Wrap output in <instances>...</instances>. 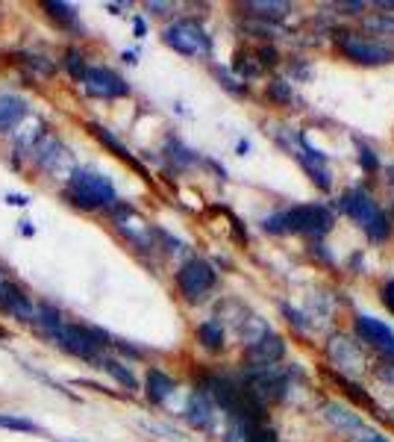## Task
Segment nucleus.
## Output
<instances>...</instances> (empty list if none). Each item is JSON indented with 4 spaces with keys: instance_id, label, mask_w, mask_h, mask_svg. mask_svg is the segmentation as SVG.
<instances>
[{
    "instance_id": "obj_19",
    "label": "nucleus",
    "mask_w": 394,
    "mask_h": 442,
    "mask_svg": "<svg viewBox=\"0 0 394 442\" xmlns=\"http://www.w3.org/2000/svg\"><path fill=\"white\" fill-rule=\"evenodd\" d=\"M91 133H94L97 139H101V142H103V145L109 147V151H112L115 156H121L124 162H129V166H133V168H139V171H141V162H139V159H136L133 154H129V151H127V147H124V145H121L118 139H115V136L109 133V130H106V127H101V124H91Z\"/></svg>"
},
{
    "instance_id": "obj_9",
    "label": "nucleus",
    "mask_w": 394,
    "mask_h": 442,
    "mask_svg": "<svg viewBox=\"0 0 394 442\" xmlns=\"http://www.w3.org/2000/svg\"><path fill=\"white\" fill-rule=\"evenodd\" d=\"M36 159L44 171L51 174H65L71 177V154L65 151V145L56 139V136H42L39 145H36Z\"/></svg>"
},
{
    "instance_id": "obj_14",
    "label": "nucleus",
    "mask_w": 394,
    "mask_h": 442,
    "mask_svg": "<svg viewBox=\"0 0 394 442\" xmlns=\"http://www.w3.org/2000/svg\"><path fill=\"white\" fill-rule=\"evenodd\" d=\"M298 159L321 189H330V168H326V159L321 151H315V147L306 142V136H298Z\"/></svg>"
},
{
    "instance_id": "obj_26",
    "label": "nucleus",
    "mask_w": 394,
    "mask_h": 442,
    "mask_svg": "<svg viewBox=\"0 0 394 442\" xmlns=\"http://www.w3.org/2000/svg\"><path fill=\"white\" fill-rule=\"evenodd\" d=\"M44 9L51 12L53 18H59V21H68V24H74V21H77V9H74L71 4H59V0H47Z\"/></svg>"
},
{
    "instance_id": "obj_33",
    "label": "nucleus",
    "mask_w": 394,
    "mask_h": 442,
    "mask_svg": "<svg viewBox=\"0 0 394 442\" xmlns=\"http://www.w3.org/2000/svg\"><path fill=\"white\" fill-rule=\"evenodd\" d=\"M265 233H286V224H283V216H271V219H265Z\"/></svg>"
},
{
    "instance_id": "obj_32",
    "label": "nucleus",
    "mask_w": 394,
    "mask_h": 442,
    "mask_svg": "<svg viewBox=\"0 0 394 442\" xmlns=\"http://www.w3.org/2000/svg\"><path fill=\"white\" fill-rule=\"evenodd\" d=\"M280 62V54H277V47H262L259 51V65L265 68V65H277Z\"/></svg>"
},
{
    "instance_id": "obj_13",
    "label": "nucleus",
    "mask_w": 394,
    "mask_h": 442,
    "mask_svg": "<svg viewBox=\"0 0 394 442\" xmlns=\"http://www.w3.org/2000/svg\"><path fill=\"white\" fill-rule=\"evenodd\" d=\"M0 309H4L6 316L18 319V321L36 319V307L30 304V298L15 283H0Z\"/></svg>"
},
{
    "instance_id": "obj_22",
    "label": "nucleus",
    "mask_w": 394,
    "mask_h": 442,
    "mask_svg": "<svg viewBox=\"0 0 394 442\" xmlns=\"http://www.w3.org/2000/svg\"><path fill=\"white\" fill-rule=\"evenodd\" d=\"M233 68H236V74H239L241 80H256V77L262 74L259 59L253 62V56H250V54H244V51L236 54V65H233Z\"/></svg>"
},
{
    "instance_id": "obj_40",
    "label": "nucleus",
    "mask_w": 394,
    "mask_h": 442,
    "mask_svg": "<svg viewBox=\"0 0 394 442\" xmlns=\"http://www.w3.org/2000/svg\"><path fill=\"white\" fill-rule=\"evenodd\" d=\"M136 36H144V21L136 18Z\"/></svg>"
},
{
    "instance_id": "obj_17",
    "label": "nucleus",
    "mask_w": 394,
    "mask_h": 442,
    "mask_svg": "<svg viewBox=\"0 0 394 442\" xmlns=\"http://www.w3.org/2000/svg\"><path fill=\"white\" fill-rule=\"evenodd\" d=\"M27 101L18 94H0V130L15 127L21 118H27Z\"/></svg>"
},
{
    "instance_id": "obj_41",
    "label": "nucleus",
    "mask_w": 394,
    "mask_h": 442,
    "mask_svg": "<svg viewBox=\"0 0 394 442\" xmlns=\"http://www.w3.org/2000/svg\"><path fill=\"white\" fill-rule=\"evenodd\" d=\"M388 174H391V180H394V166H391V171H388Z\"/></svg>"
},
{
    "instance_id": "obj_34",
    "label": "nucleus",
    "mask_w": 394,
    "mask_h": 442,
    "mask_svg": "<svg viewBox=\"0 0 394 442\" xmlns=\"http://www.w3.org/2000/svg\"><path fill=\"white\" fill-rule=\"evenodd\" d=\"M250 442H277V436H274V431H268V428H256L253 436H250Z\"/></svg>"
},
{
    "instance_id": "obj_30",
    "label": "nucleus",
    "mask_w": 394,
    "mask_h": 442,
    "mask_svg": "<svg viewBox=\"0 0 394 442\" xmlns=\"http://www.w3.org/2000/svg\"><path fill=\"white\" fill-rule=\"evenodd\" d=\"M248 30H253V32H259L262 39H274V36H280V27H274V24H268V21H253V24H248Z\"/></svg>"
},
{
    "instance_id": "obj_12",
    "label": "nucleus",
    "mask_w": 394,
    "mask_h": 442,
    "mask_svg": "<svg viewBox=\"0 0 394 442\" xmlns=\"http://www.w3.org/2000/svg\"><path fill=\"white\" fill-rule=\"evenodd\" d=\"M283 354H286L283 336L268 333L248 348V369H271L274 363H280Z\"/></svg>"
},
{
    "instance_id": "obj_39",
    "label": "nucleus",
    "mask_w": 394,
    "mask_h": 442,
    "mask_svg": "<svg viewBox=\"0 0 394 442\" xmlns=\"http://www.w3.org/2000/svg\"><path fill=\"white\" fill-rule=\"evenodd\" d=\"M147 9H153L156 15H162V12H168V9H171V4H147Z\"/></svg>"
},
{
    "instance_id": "obj_16",
    "label": "nucleus",
    "mask_w": 394,
    "mask_h": 442,
    "mask_svg": "<svg viewBox=\"0 0 394 442\" xmlns=\"http://www.w3.org/2000/svg\"><path fill=\"white\" fill-rule=\"evenodd\" d=\"M324 416L330 424H336L338 431H365V422L359 413H353L350 407H344L338 401H326L324 404Z\"/></svg>"
},
{
    "instance_id": "obj_24",
    "label": "nucleus",
    "mask_w": 394,
    "mask_h": 442,
    "mask_svg": "<svg viewBox=\"0 0 394 442\" xmlns=\"http://www.w3.org/2000/svg\"><path fill=\"white\" fill-rule=\"evenodd\" d=\"M103 369H106L121 386H127V389H136V386H139V381L133 378V372H127L121 363H115V360H103Z\"/></svg>"
},
{
    "instance_id": "obj_25",
    "label": "nucleus",
    "mask_w": 394,
    "mask_h": 442,
    "mask_svg": "<svg viewBox=\"0 0 394 442\" xmlns=\"http://www.w3.org/2000/svg\"><path fill=\"white\" fill-rule=\"evenodd\" d=\"M268 97H271V101H277V104H291V97H294L291 83H286V80H271V83H268Z\"/></svg>"
},
{
    "instance_id": "obj_10",
    "label": "nucleus",
    "mask_w": 394,
    "mask_h": 442,
    "mask_svg": "<svg viewBox=\"0 0 394 442\" xmlns=\"http://www.w3.org/2000/svg\"><path fill=\"white\" fill-rule=\"evenodd\" d=\"M83 86L91 97H124L129 94V86L124 83V77H118L115 71L109 68H89L86 71V80H83Z\"/></svg>"
},
{
    "instance_id": "obj_27",
    "label": "nucleus",
    "mask_w": 394,
    "mask_h": 442,
    "mask_svg": "<svg viewBox=\"0 0 394 442\" xmlns=\"http://www.w3.org/2000/svg\"><path fill=\"white\" fill-rule=\"evenodd\" d=\"M0 428L24 431V434H42L39 424H32V422H27V419H15V416H0Z\"/></svg>"
},
{
    "instance_id": "obj_6",
    "label": "nucleus",
    "mask_w": 394,
    "mask_h": 442,
    "mask_svg": "<svg viewBox=\"0 0 394 442\" xmlns=\"http://www.w3.org/2000/svg\"><path fill=\"white\" fill-rule=\"evenodd\" d=\"M165 44L171 51L183 56H209L212 54V39L206 36V30L197 21H177L165 30Z\"/></svg>"
},
{
    "instance_id": "obj_4",
    "label": "nucleus",
    "mask_w": 394,
    "mask_h": 442,
    "mask_svg": "<svg viewBox=\"0 0 394 442\" xmlns=\"http://www.w3.org/2000/svg\"><path fill=\"white\" fill-rule=\"evenodd\" d=\"M286 233H303V236H326L333 231V212L324 204H303L283 212Z\"/></svg>"
},
{
    "instance_id": "obj_8",
    "label": "nucleus",
    "mask_w": 394,
    "mask_h": 442,
    "mask_svg": "<svg viewBox=\"0 0 394 442\" xmlns=\"http://www.w3.org/2000/svg\"><path fill=\"white\" fill-rule=\"evenodd\" d=\"M326 357H330V363L338 369V378L359 374L365 369V357H362L359 342H353L350 336H344V333H336L330 339V345H326Z\"/></svg>"
},
{
    "instance_id": "obj_37",
    "label": "nucleus",
    "mask_w": 394,
    "mask_h": 442,
    "mask_svg": "<svg viewBox=\"0 0 394 442\" xmlns=\"http://www.w3.org/2000/svg\"><path fill=\"white\" fill-rule=\"evenodd\" d=\"M338 9H344L348 15H353V12H362V9H365V4H338Z\"/></svg>"
},
{
    "instance_id": "obj_23",
    "label": "nucleus",
    "mask_w": 394,
    "mask_h": 442,
    "mask_svg": "<svg viewBox=\"0 0 394 442\" xmlns=\"http://www.w3.org/2000/svg\"><path fill=\"white\" fill-rule=\"evenodd\" d=\"M65 68H68V74H71L74 80H80V83H83V80H86V71H89V65H86L83 54L71 47V51H65Z\"/></svg>"
},
{
    "instance_id": "obj_2",
    "label": "nucleus",
    "mask_w": 394,
    "mask_h": 442,
    "mask_svg": "<svg viewBox=\"0 0 394 442\" xmlns=\"http://www.w3.org/2000/svg\"><path fill=\"white\" fill-rule=\"evenodd\" d=\"M68 198L83 209H106L115 204V186L109 177L80 168L68 177Z\"/></svg>"
},
{
    "instance_id": "obj_21",
    "label": "nucleus",
    "mask_w": 394,
    "mask_h": 442,
    "mask_svg": "<svg viewBox=\"0 0 394 442\" xmlns=\"http://www.w3.org/2000/svg\"><path fill=\"white\" fill-rule=\"evenodd\" d=\"M197 339H201V345L206 351H221L224 348V327L221 321H203L201 327H197Z\"/></svg>"
},
{
    "instance_id": "obj_29",
    "label": "nucleus",
    "mask_w": 394,
    "mask_h": 442,
    "mask_svg": "<svg viewBox=\"0 0 394 442\" xmlns=\"http://www.w3.org/2000/svg\"><path fill=\"white\" fill-rule=\"evenodd\" d=\"M365 27L374 30V32H380V36H386V32H394V18H388L386 12H380V15H374V18H368Z\"/></svg>"
},
{
    "instance_id": "obj_42",
    "label": "nucleus",
    "mask_w": 394,
    "mask_h": 442,
    "mask_svg": "<svg viewBox=\"0 0 394 442\" xmlns=\"http://www.w3.org/2000/svg\"><path fill=\"white\" fill-rule=\"evenodd\" d=\"M391 419H394V410H391Z\"/></svg>"
},
{
    "instance_id": "obj_43",
    "label": "nucleus",
    "mask_w": 394,
    "mask_h": 442,
    "mask_svg": "<svg viewBox=\"0 0 394 442\" xmlns=\"http://www.w3.org/2000/svg\"><path fill=\"white\" fill-rule=\"evenodd\" d=\"M362 442H365V439H362Z\"/></svg>"
},
{
    "instance_id": "obj_36",
    "label": "nucleus",
    "mask_w": 394,
    "mask_h": 442,
    "mask_svg": "<svg viewBox=\"0 0 394 442\" xmlns=\"http://www.w3.org/2000/svg\"><path fill=\"white\" fill-rule=\"evenodd\" d=\"M383 304L394 313V281H388V283L383 286Z\"/></svg>"
},
{
    "instance_id": "obj_3",
    "label": "nucleus",
    "mask_w": 394,
    "mask_h": 442,
    "mask_svg": "<svg viewBox=\"0 0 394 442\" xmlns=\"http://www.w3.org/2000/svg\"><path fill=\"white\" fill-rule=\"evenodd\" d=\"M62 351H68L74 357H83V360H97L101 351L109 345V336L97 327H86V324H68L62 321V327L51 336Z\"/></svg>"
},
{
    "instance_id": "obj_31",
    "label": "nucleus",
    "mask_w": 394,
    "mask_h": 442,
    "mask_svg": "<svg viewBox=\"0 0 394 442\" xmlns=\"http://www.w3.org/2000/svg\"><path fill=\"white\" fill-rule=\"evenodd\" d=\"M168 147H171V151H174L171 156H174V159L179 162V166H191V162H194V154L189 151V147H183V145H179V142H171Z\"/></svg>"
},
{
    "instance_id": "obj_35",
    "label": "nucleus",
    "mask_w": 394,
    "mask_h": 442,
    "mask_svg": "<svg viewBox=\"0 0 394 442\" xmlns=\"http://www.w3.org/2000/svg\"><path fill=\"white\" fill-rule=\"evenodd\" d=\"M283 313L288 316V321H294V327H300V331H306V321H303V316L298 313V309H291V307H283Z\"/></svg>"
},
{
    "instance_id": "obj_1",
    "label": "nucleus",
    "mask_w": 394,
    "mask_h": 442,
    "mask_svg": "<svg viewBox=\"0 0 394 442\" xmlns=\"http://www.w3.org/2000/svg\"><path fill=\"white\" fill-rule=\"evenodd\" d=\"M341 209L362 227L371 242H386L391 236V221L365 189H350L341 198Z\"/></svg>"
},
{
    "instance_id": "obj_15",
    "label": "nucleus",
    "mask_w": 394,
    "mask_h": 442,
    "mask_svg": "<svg viewBox=\"0 0 394 442\" xmlns=\"http://www.w3.org/2000/svg\"><path fill=\"white\" fill-rule=\"evenodd\" d=\"M186 419L191 428L197 431H215V404H212L203 392H197V395H191L189 407H186Z\"/></svg>"
},
{
    "instance_id": "obj_28",
    "label": "nucleus",
    "mask_w": 394,
    "mask_h": 442,
    "mask_svg": "<svg viewBox=\"0 0 394 442\" xmlns=\"http://www.w3.org/2000/svg\"><path fill=\"white\" fill-rule=\"evenodd\" d=\"M356 151H359V166H362L365 171H376V168H380V159H376V154L371 151L368 145L356 142Z\"/></svg>"
},
{
    "instance_id": "obj_18",
    "label": "nucleus",
    "mask_w": 394,
    "mask_h": 442,
    "mask_svg": "<svg viewBox=\"0 0 394 442\" xmlns=\"http://www.w3.org/2000/svg\"><path fill=\"white\" fill-rule=\"evenodd\" d=\"M144 392H147V398H151L153 404H165L171 398V392H174V381L168 378L165 372L151 369V372H147V381H144Z\"/></svg>"
},
{
    "instance_id": "obj_5",
    "label": "nucleus",
    "mask_w": 394,
    "mask_h": 442,
    "mask_svg": "<svg viewBox=\"0 0 394 442\" xmlns=\"http://www.w3.org/2000/svg\"><path fill=\"white\" fill-rule=\"evenodd\" d=\"M336 42L341 47V54L356 65H383V62H394V47L383 44V42H371L362 39L359 32H348L341 30L336 32Z\"/></svg>"
},
{
    "instance_id": "obj_38",
    "label": "nucleus",
    "mask_w": 394,
    "mask_h": 442,
    "mask_svg": "<svg viewBox=\"0 0 394 442\" xmlns=\"http://www.w3.org/2000/svg\"><path fill=\"white\" fill-rule=\"evenodd\" d=\"M9 204H15V207H27L30 198H27V195H24V198H21V195H9Z\"/></svg>"
},
{
    "instance_id": "obj_11",
    "label": "nucleus",
    "mask_w": 394,
    "mask_h": 442,
    "mask_svg": "<svg viewBox=\"0 0 394 442\" xmlns=\"http://www.w3.org/2000/svg\"><path fill=\"white\" fill-rule=\"evenodd\" d=\"M356 336L368 345L380 348L386 357H394V331L374 316H356Z\"/></svg>"
},
{
    "instance_id": "obj_7",
    "label": "nucleus",
    "mask_w": 394,
    "mask_h": 442,
    "mask_svg": "<svg viewBox=\"0 0 394 442\" xmlns=\"http://www.w3.org/2000/svg\"><path fill=\"white\" fill-rule=\"evenodd\" d=\"M177 286L189 301H201L203 295L215 286V269L206 259H189V263L177 271Z\"/></svg>"
},
{
    "instance_id": "obj_20",
    "label": "nucleus",
    "mask_w": 394,
    "mask_h": 442,
    "mask_svg": "<svg viewBox=\"0 0 394 442\" xmlns=\"http://www.w3.org/2000/svg\"><path fill=\"white\" fill-rule=\"evenodd\" d=\"M244 9H250V15H256L262 21H268V18L277 21L288 12V4H280V0H250V4H244Z\"/></svg>"
}]
</instances>
